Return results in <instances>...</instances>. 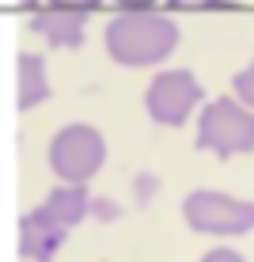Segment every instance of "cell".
I'll list each match as a JSON object with an SVG mask.
<instances>
[{
    "label": "cell",
    "instance_id": "cell-4",
    "mask_svg": "<svg viewBox=\"0 0 254 262\" xmlns=\"http://www.w3.org/2000/svg\"><path fill=\"white\" fill-rule=\"evenodd\" d=\"M197 148H209L228 160L232 152H250L254 148V114L243 111L232 99H216L201 114L197 129Z\"/></svg>",
    "mask_w": 254,
    "mask_h": 262
},
{
    "label": "cell",
    "instance_id": "cell-3",
    "mask_svg": "<svg viewBox=\"0 0 254 262\" xmlns=\"http://www.w3.org/2000/svg\"><path fill=\"white\" fill-rule=\"evenodd\" d=\"M182 213L190 228L209 232V236H239L254 228V202H239L216 190H194L182 202Z\"/></svg>",
    "mask_w": 254,
    "mask_h": 262
},
{
    "label": "cell",
    "instance_id": "cell-11",
    "mask_svg": "<svg viewBox=\"0 0 254 262\" xmlns=\"http://www.w3.org/2000/svg\"><path fill=\"white\" fill-rule=\"evenodd\" d=\"M201 262H243V258L235 255V251H228V247H216V251H209Z\"/></svg>",
    "mask_w": 254,
    "mask_h": 262
},
{
    "label": "cell",
    "instance_id": "cell-1",
    "mask_svg": "<svg viewBox=\"0 0 254 262\" xmlns=\"http://www.w3.org/2000/svg\"><path fill=\"white\" fill-rule=\"evenodd\" d=\"M178 42L175 19L159 12H122L106 27V50L122 65H156Z\"/></svg>",
    "mask_w": 254,
    "mask_h": 262
},
{
    "label": "cell",
    "instance_id": "cell-7",
    "mask_svg": "<svg viewBox=\"0 0 254 262\" xmlns=\"http://www.w3.org/2000/svg\"><path fill=\"white\" fill-rule=\"evenodd\" d=\"M84 8H46L31 19V31L46 34L50 46H84Z\"/></svg>",
    "mask_w": 254,
    "mask_h": 262
},
{
    "label": "cell",
    "instance_id": "cell-5",
    "mask_svg": "<svg viewBox=\"0 0 254 262\" xmlns=\"http://www.w3.org/2000/svg\"><path fill=\"white\" fill-rule=\"evenodd\" d=\"M197 99H201V84L186 69L159 72L148 88V114L159 125H182L190 118V111L197 106Z\"/></svg>",
    "mask_w": 254,
    "mask_h": 262
},
{
    "label": "cell",
    "instance_id": "cell-2",
    "mask_svg": "<svg viewBox=\"0 0 254 262\" xmlns=\"http://www.w3.org/2000/svg\"><path fill=\"white\" fill-rule=\"evenodd\" d=\"M103 160H106V141L91 125H65L50 144V164L65 179V186H84L103 167Z\"/></svg>",
    "mask_w": 254,
    "mask_h": 262
},
{
    "label": "cell",
    "instance_id": "cell-8",
    "mask_svg": "<svg viewBox=\"0 0 254 262\" xmlns=\"http://www.w3.org/2000/svg\"><path fill=\"white\" fill-rule=\"evenodd\" d=\"M38 209L46 213L53 224L72 228L76 221H84V216H87V209H91V198H87L84 186H57V190H50V198L38 205Z\"/></svg>",
    "mask_w": 254,
    "mask_h": 262
},
{
    "label": "cell",
    "instance_id": "cell-6",
    "mask_svg": "<svg viewBox=\"0 0 254 262\" xmlns=\"http://www.w3.org/2000/svg\"><path fill=\"white\" fill-rule=\"evenodd\" d=\"M68 232L61 228V224H53L42 209L27 213L23 224H19V251L23 258H34V262H50L53 255H57V247L65 243Z\"/></svg>",
    "mask_w": 254,
    "mask_h": 262
},
{
    "label": "cell",
    "instance_id": "cell-9",
    "mask_svg": "<svg viewBox=\"0 0 254 262\" xmlns=\"http://www.w3.org/2000/svg\"><path fill=\"white\" fill-rule=\"evenodd\" d=\"M50 99V84H46V61L34 57V53H23L19 57V106L31 111L34 103Z\"/></svg>",
    "mask_w": 254,
    "mask_h": 262
},
{
    "label": "cell",
    "instance_id": "cell-12",
    "mask_svg": "<svg viewBox=\"0 0 254 262\" xmlns=\"http://www.w3.org/2000/svg\"><path fill=\"white\" fill-rule=\"evenodd\" d=\"M95 213H99V216H118V205H106V202H95Z\"/></svg>",
    "mask_w": 254,
    "mask_h": 262
},
{
    "label": "cell",
    "instance_id": "cell-10",
    "mask_svg": "<svg viewBox=\"0 0 254 262\" xmlns=\"http://www.w3.org/2000/svg\"><path fill=\"white\" fill-rule=\"evenodd\" d=\"M235 95H239L247 106H254V65H247L239 76H235Z\"/></svg>",
    "mask_w": 254,
    "mask_h": 262
},
{
    "label": "cell",
    "instance_id": "cell-13",
    "mask_svg": "<svg viewBox=\"0 0 254 262\" xmlns=\"http://www.w3.org/2000/svg\"><path fill=\"white\" fill-rule=\"evenodd\" d=\"M152 190H156V179H141V202H144Z\"/></svg>",
    "mask_w": 254,
    "mask_h": 262
}]
</instances>
